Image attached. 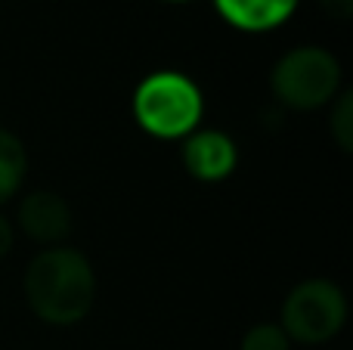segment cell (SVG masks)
I'll use <instances>...</instances> for the list:
<instances>
[{"label":"cell","mask_w":353,"mask_h":350,"mask_svg":"<svg viewBox=\"0 0 353 350\" xmlns=\"http://www.w3.org/2000/svg\"><path fill=\"white\" fill-rule=\"evenodd\" d=\"M25 301L50 326H74L93 307L97 276L90 260L74 248H43L25 270Z\"/></svg>","instance_id":"6da1fadb"},{"label":"cell","mask_w":353,"mask_h":350,"mask_svg":"<svg viewBox=\"0 0 353 350\" xmlns=\"http://www.w3.org/2000/svg\"><path fill=\"white\" fill-rule=\"evenodd\" d=\"M134 115L140 127L152 136H189L201 121V93L186 74L155 72L137 87Z\"/></svg>","instance_id":"7a4b0ae2"},{"label":"cell","mask_w":353,"mask_h":350,"mask_svg":"<svg viewBox=\"0 0 353 350\" xmlns=\"http://www.w3.org/2000/svg\"><path fill=\"white\" fill-rule=\"evenodd\" d=\"M270 87L288 109H323L341 87V62L325 47H294L273 65Z\"/></svg>","instance_id":"3957f363"},{"label":"cell","mask_w":353,"mask_h":350,"mask_svg":"<svg viewBox=\"0 0 353 350\" xmlns=\"http://www.w3.org/2000/svg\"><path fill=\"white\" fill-rule=\"evenodd\" d=\"M347 301L329 279H307L288 291L282 304V332L298 344H325L344 329Z\"/></svg>","instance_id":"277c9868"},{"label":"cell","mask_w":353,"mask_h":350,"mask_svg":"<svg viewBox=\"0 0 353 350\" xmlns=\"http://www.w3.org/2000/svg\"><path fill=\"white\" fill-rule=\"evenodd\" d=\"M236 143L220 130H192L189 140L183 143V165L195 180H205V183L226 180L236 171Z\"/></svg>","instance_id":"5b68a950"},{"label":"cell","mask_w":353,"mask_h":350,"mask_svg":"<svg viewBox=\"0 0 353 350\" xmlns=\"http://www.w3.org/2000/svg\"><path fill=\"white\" fill-rule=\"evenodd\" d=\"M19 227L41 245H56L72 233V208L56 192H28L19 205Z\"/></svg>","instance_id":"8992f818"},{"label":"cell","mask_w":353,"mask_h":350,"mask_svg":"<svg viewBox=\"0 0 353 350\" xmlns=\"http://www.w3.org/2000/svg\"><path fill=\"white\" fill-rule=\"evenodd\" d=\"M220 16L242 31H270L294 12L298 0H214Z\"/></svg>","instance_id":"52a82bcc"},{"label":"cell","mask_w":353,"mask_h":350,"mask_svg":"<svg viewBox=\"0 0 353 350\" xmlns=\"http://www.w3.org/2000/svg\"><path fill=\"white\" fill-rule=\"evenodd\" d=\"M28 152L12 130L0 127V205H6L25 183Z\"/></svg>","instance_id":"ba28073f"},{"label":"cell","mask_w":353,"mask_h":350,"mask_svg":"<svg viewBox=\"0 0 353 350\" xmlns=\"http://www.w3.org/2000/svg\"><path fill=\"white\" fill-rule=\"evenodd\" d=\"M332 136H335L338 149L350 152L353 149V90H344L338 96L335 109H332Z\"/></svg>","instance_id":"9c48e42d"},{"label":"cell","mask_w":353,"mask_h":350,"mask_svg":"<svg viewBox=\"0 0 353 350\" xmlns=\"http://www.w3.org/2000/svg\"><path fill=\"white\" fill-rule=\"evenodd\" d=\"M288 335L276 322H257L242 338V350H288Z\"/></svg>","instance_id":"30bf717a"},{"label":"cell","mask_w":353,"mask_h":350,"mask_svg":"<svg viewBox=\"0 0 353 350\" xmlns=\"http://www.w3.org/2000/svg\"><path fill=\"white\" fill-rule=\"evenodd\" d=\"M319 6L335 19H347L353 12V0H319Z\"/></svg>","instance_id":"8fae6325"},{"label":"cell","mask_w":353,"mask_h":350,"mask_svg":"<svg viewBox=\"0 0 353 350\" xmlns=\"http://www.w3.org/2000/svg\"><path fill=\"white\" fill-rule=\"evenodd\" d=\"M12 248V227L6 223V217L0 214V258H6Z\"/></svg>","instance_id":"7c38bea8"}]
</instances>
